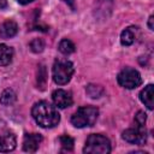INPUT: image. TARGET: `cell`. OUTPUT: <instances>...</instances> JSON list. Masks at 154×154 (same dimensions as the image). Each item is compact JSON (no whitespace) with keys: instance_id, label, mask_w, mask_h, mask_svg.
Returning <instances> with one entry per match:
<instances>
[{"instance_id":"6da1fadb","label":"cell","mask_w":154,"mask_h":154,"mask_svg":"<svg viewBox=\"0 0 154 154\" xmlns=\"http://www.w3.org/2000/svg\"><path fill=\"white\" fill-rule=\"evenodd\" d=\"M32 118L41 128H53L58 125L60 120V116L55 106L51 105L47 101L36 102L31 109Z\"/></svg>"},{"instance_id":"7a4b0ae2","label":"cell","mask_w":154,"mask_h":154,"mask_svg":"<svg viewBox=\"0 0 154 154\" xmlns=\"http://www.w3.org/2000/svg\"><path fill=\"white\" fill-rule=\"evenodd\" d=\"M99 117V109L93 106H85L78 108L71 117V123L76 128L93 126Z\"/></svg>"},{"instance_id":"3957f363","label":"cell","mask_w":154,"mask_h":154,"mask_svg":"<svg viewBox=\"0 0 154 154\" xmlns=\"http://www.w3.org/2000/svg\"><path fill=\"white\" fill-rule=\"evenodd\" d=\"M83 152L87 154H108L111 152V142L103 135H90L87 138Z\"/></svg>"},{"instance_id":"277c9868","label":"cell","mask_w":154,"mask_h":154,"mask_svg":"<svg viewBox=\"0 0 154 154\" xmlns=\"http://www.w3.org/2000/svg\"><path fill=\"white\" fill-rule=\"evenodd\" d=\"M53 79L57 84L63 85L70 82L73 75V64L65 59H59L53 65Z\"/></svg>"},{"instance_id":"5b68a950","label":"cell","mask_w":154,"mask_h":154,"mask_svg":"<svg viewBox=\"0 0 154 154\" xmlns=\"http://www.w3.org/2000/svg\"><path fill=\"white\" fill-rule=\"evenodd\" d=\"M118 83L126 89H135L142 83L141 75L138 73L137 70L131 69V67H125L118 73Z\"/></svg>"},{"instance_id":"8992f818","label":"cell","mask_w":154,"mask_h":154,"mask_svg":"<svg viewBox=\"0 0 154 154\" xmlns=\"http://www.w3.org/2000/svg\"><path fill=\"white\" fill-rule=\"evenodd\" d=\"M123 138L132 144H143L147 141V132L144 128H131V129H126L123 132Z\"/></svg>"},{"instance_id":"52a82bcc","label":"cell","mask_w":154,"mask_h":154,"mask_svg":"<svg viewBox=\"0 0 154 154\" xmlns=\"http://www.w3.org/2000/svg\"><path fill=\"white\" fill-rule=\"evenodd\" d=\"M52 99H53L54 105L58 108H66V107L72 105V95H71V93L67 91V90H64V89H58V90L53 91Z\"/></svg>"},{"instance_id":"ba28073f","label":"cell","mask_w":154,"mask_h":154,"mask_svg":"<svg viewBox=\"0 0 154 154\" xmlns=\"http://www.w3.org/2000/svg\"><path fill=\"white\" fill-rule=\"evenodd\" d=\"M42 142V136L40 134H26L23 140V149L28 153H35Z\"/></svg>"},{"instance_id":"9c48e42d","label":"cell","mask_w":154,"mask_h":154,"mask_svg":"<svg viewBox=\"0 0 154 154\" xmlns=\"http://www.w3.org/2000/svg\"><path fill=\"white\" fill-rule=\"evenodd\" d=\"M16 136L12 132L6 131L0 134V152H11L16 148Z\"/></svg>"},{"instance_id":"30bf717a","label":"cell","mask_w":154,"mask_h":154,"mask_svg":"<svg viewBox=\"0 0 154 154\" xmlns=\"http://www.w3.org/2000/svg\"><path fill=\"white\" fill-rule=\"evenodd\" d=\"M140 100L144 103V106H147L148 109H153L154 107V85L153 84H148L147 87H144V89H142V91L140 93Z\"/></svg>"},{"instance_id":"8fae6325","label":"cell","mask_w":154,"mask_h":154,"mask_svg":"<svg viewBox=\"0 0 154 154\" xmlns=\"http://www.w3.org/2000/svg\"><path fill=\"white\" fill-rule=\"evenodd\" d=\"M18 31V25L13 20H6L0 25V36L2 38L13 37Z\"/></svg>"},{"instance_id":"7c38bea8","label":"cell","mask_w":154,"mask_h":154,"mask_svg":"<svg viewBox=\"0 0 154 154\" xmlns=\"http://www.w3.org/2000/svg\"><path fill=\"white\" fill-rule=\"evenodd\" d=\"M13 58V49L7 45H0V65L6 66L12 61Z\"/></svg>"},{"instance_id":"4fadbf2b","label":"cell","mask_w":154,"mask_h":154,"mask_svg":"<svg viewBox=\"0 0 154 154\" xmlns=\"http://www.w3.org/2000/svg\"><path fill=\"white\" fill-rule=\"evenodd\" d=\"M135 28H128L125 30L122 31V35H120V42L123 46H130L135 42V38H136V35H135Z\"/></svg>"},{"instance_id":"5bb4252c","label":"cell","mask_w":154,"mask_h":154,"mask_svg":"<svg viewBox=\"0 0 154 154\" xmlns=\"http://www.w3.org/2000/svg\"><path fill=\"white\" fill-rule=\"evenodd\" d=\"M16 101V93L12 89H5L0 96V102L4 106H11Z\"/></svg>"},{"instance_id":"9a60e30c","label":"cell","mask_w":154,"mask_h":154,"mask_svg":"<svg viewBox=\"0 0 154 154\" xmlns=\"http://www.w3.org/2000/svg\"><path fill=\"white\" fill-rule=\"evenodd\" d=\"M58 48H59L60 53H63V54H65V55H69V54L73 53L75 49H76V47H75V45L72 43V41H70V40H67V38L61 40Z\"/></svg>"},{"instance_id":"2e32d148","label":"cell","mask_w":154,"mask_h":154,"mask_svg":"<svg viewBox=\"0 0 154 154\" xmlns=\"http://www.w3.org/2000/svg\"><path fill=\"white\" fill-rule=\"evenodd\" d=\"M87 94L91 97V99H99L100 96H102L103 94V89L100 85H95V84H89L87 87Z\"/></svg>"},{"instance_id":"e0dca14e","label":"cell","mask_w":154,"mask_h":154,"mask_svg":"<svg viewBox=\"0 0 154 154\" xmlns=\"http://www.w3.org/2000/svg\"><path fill=\"white\" fill-rule=\"evenodd\" d=\"M59 142H60L63 149H65V150H72V148H73V140L70 136H67V135L60 136Z\"/></svg>"},{"instance_id":"ac0fdd59","label":"cell","mask_w":154,"mask_h":154,"mask_svg":"<svg viewBox=\"0 0 154 154\" xmlns=\"http://www.w3.org/2000/svg\"><path fill=\"white\" fill-rule=\"evenodd\" d=\"M30 48H31L32 52H35V53H40V52L43 51V48H45V43H43V41H42L41 38H35V40H32V41L30 42Z\"/></svg>"},{"instance_id":"d6986e66","label":"cell","mask_w":154,"mask_h":154,"mask_svg":"<svg viewBox=\"0 0 154 154\" xmlns=\"http://www.w3.org/2000/svg\"><path fill=\"white\" fill-rule=\"evenodd\" d=\"M146 120H147V114L143 111H138L136 113V116H135V124H136V126L144 128Z\"/></svg>"},{"instance_id":"ffe728a7","label":"cell","mask_w":154,"mask_h":154,"mask_svg":"<svg viewBox=\"0 0 154 154\" xmlns=\"http://www.w3.org/2000/svg\"><path fill=\"white\" fill-rule=\"evenodd\" d=\"M153 20H154V17H153V16H150V17H149V20H148V26H149V29H150V30H153V29H154Z\"/></svg>"},{"instance_id":"44dd1931","label":"cell","mask_w":154,"mask_h":154,"mask_svg":"<svg viewBox=\"0 0 154 154\" xmlns=\"http://www.w3.org/2000/svg\"><path fill=\"white\" fill-rule=\"evenodd\" d=\"M64 1H65V2L67 4V5H70L72 10L75 8V0H64Z\"/></svg>"},{"instance_id":"7402d4cb","label":"cell","mask_w":154,"mask_h":154,"mask_svg":"<svg viewBox=\"0 0 154 154\" xmlns=\"http://www.w3.org/2000/svg\"><path fill=\"white\" fill-rule=\"evenodd\" d=\"M7 6V1L6 0H0V8H5Z\"/></svg>"},{"instance_id":"603a6c76","label":"cell","mask_w":154,"mask_h":154,"mask_svg":"<svg viewBox=\"0 0 154 154\" xmlns=\"http://www.w3.org/2000/svg\"><path fill=\"white\" fill-rule=\"evenodd\" d=\"M19 4H22V5H26V4H29V2H31V1H34V0H17Z\"/></svg>"}]
</instances>
